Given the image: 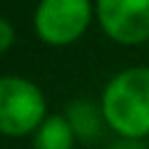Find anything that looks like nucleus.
I'll list each match as a JSON object with an SVG mask.
<instances>
[{"label": "nucleus", "mask_w": 149, "mask_h": 149, "mask_svg": "<svg viewBox=\"0 0 149 149\" xmlns=\"http://www.w3.org/2000/svg\"><path fill=\"white\" fill-rule=\"evenodd\" d=\"M47 117V97L37 82L22 74L0 80V132L8 139L32 137Z\"/></svg>", "instance_id": "f03ea898"}, {"label": "nucleus", "mask_w": 149, "mask_h": 149, "mask_svg": "<svg viewBox=\"0 0 149 149\" xmlns=\"http://www.w3.org/2000/svg\"><path fill=\"white\" fill-rule=\"evenodd\" d=\"M107 149H149V147L142 142V139H119L117 137Z\"/></svg>", "instance_id": "6e6552de"}, {"label": "nucleus", "mask_w": 149, "mask_h": 149, "mask_svg": "<svg viewBox=\"0 0 149 149\" xmlns=\"http://www.w3.org/2000/svg\"><path fill=\"white\" fill-rule=\"evenodd\" d=\"M100 107L119 139H149V65H129L104 82Z\"/></svg>", "instance_id": "f257e3e1"}, {"label": "nucleus", "mask_w": 149, "mask_h": 149, "mask_svg": "<svg viewBox=\"0 0 149 149\" xmlns=\"http://www.w3.org/2000/svg\"><path fill=\"white\" fill-rule=\"evenodd\" d=\"M95 17L114 45L137 47L149 42V0H95Z\"/></svg>", "instance_id": "20e7f679"}, {"label": "nucleus", "mask_w": 149, "mask_h": 149, "mask_svg": "<svg viewBox=\"0 0 149 149\" xmlns=\"http://www.w3.org/2000/svg\"><path fill=\"white\" fill-rule=\"evenodd\" d=\"M77 144V134L65 114H50L30 137V149H74Z\"/></svg>", "instance_id": "423d86ee"}, {"label": "nucleus", "mask_w": 149, "mask_h": 149, "mask_svg": "<svg viewBox=\"0 0 149 149\" xmlns=\"http://www.w3.org/2000/svg\"><path fill=\"white\" fill-rule=\"evenodd\" d=\"M92 22H97L95 0H37L32 10V32L47 47L80 42Z\"/></svg>", "instance_id": "7ed1b4c3"}, {"label": "nucleus", "mask_w": 149, "mask_h": 149, "mask_svg": "<svg viewBox=\"0 0 149 149\" xmlns=\"http://www.w3.org/2000/svg\"><path fill=\"white\" fill-rule=\"evenodd\" d=\"M62 114L67 117L80 144H95L107 132V122H104V114H102L100 100H87V97L72 100L67 102Z\"/></svg>", "instance_id": "39448f33"}, {"label": "nucleus", "mask_w": 149, "mask_h": 149, "mask_svg": "<svg viewBox=\"0 0 149 149\" xmlns=\"http://www.w3.org/2000/svg\"><path fill=\"white\" fill-rule=\"evenodd\" d=\"M13 42H15V27H13V22L8 17H3L0 20V52L3 55L10 52Z\"/></svg>", "instance_id": "0eeeda50"}]
</instances>
